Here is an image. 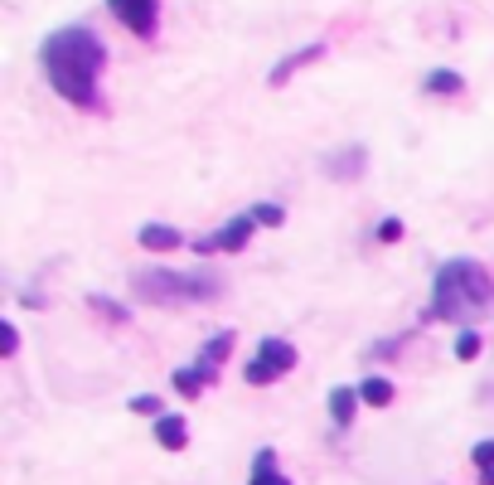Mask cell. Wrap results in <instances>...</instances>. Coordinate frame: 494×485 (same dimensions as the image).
I'll use <instances>...</instances> for the list:
<instances>
[{
	"label": "cell",
	"instance_id": "1",
	"mask_svg": "<svg viewBox=\"0 0 494 485\" xmlns=\"http://www.w3.org/2000/svg\"><path fill=\"white\" fill-rule=\"evenodd\" d=\"M39 64H44V78L54 82V92L73 107H92L97 102V74L107 64V44L92 35L88 25H68L54 29L39 49Z\"/></svg>",
	"mask_w": 494,
	"mask_h": 485
},
{
	"label": "cell",
	"instance_id": "2",
	"mask_svg": "<svg viewBox=\"0 0 494 485\" xmlns=\"http://www.w3.org/2000/svg\"><path fill=\"white\" fill-rule=\"evenodd\" d=\"M490 306H494V277L475 257H451V262L436 267L427 321H456L460 330H470V321H480Z\"/></svg>",
	"mask_w": 494,
	"mask_h": 485
},
{
	"label": "cell",
	"instance_id": "3",
	"mask_svg": "<svg viewBox=\"0 0 494 485\" xmlns=\"http://www.w3.org/2000/svg\"><path fill=\"white\" fill-rule=\"evenodd\" d=\"M131 292L146 306H199V301H219L223 282L213 272H170V267H146L131 277Z\"/></svg>",
	"mask_w": 494,
	"mask_h": 485
},
{
	"label": "cell",
	"instance_id": "4",
	"mask_svg": "<svg viewBox=\"0 0 494 485\" xmlns=\"http://www.w3.org/2000/svg\"><path fill=\"white\" fill-rule=\"evenodd\" d=\"M286 369H296V345H291V340H272V335H266L262 345H257V359L243 369V379H247V384H276Z\"/></svg>",
	"mask_w": 494,
	"mask_h": 485
},
{
	"label": "cell",
	"instance_id": "5",
	"mask_svg": "<svg viewBox=\"0 0 494 485\" xmlns=\"http://www.w3.org/2000/svg\"><path fill=\"white\" fill-rule=\"evenodd\" d=\"M252 229H257L252 214H238V219H228L213 239H194V253H238V247L252 239Z\"/></svg>",
	"mask_w": 494,
	"mask_h": 485
},
{
	"label": "cell",
	"instance_id": "6",
	"mask_svg": "<svg viewBox=\"0 0 494 485\" xmlns=\"http://www.w3.org/2000/svg\"><path fill=\"white\" fill-rule=\"evenodd\" d=\"M107 5H112V15H117L136 39H151V35H156V20H160L156 0H107Z\"/></svg>",
	"mask_w": 494,
	"mask_h": 485
},
{
	"label": "cell",
	"instance_id": "7",
	"mask_svg": "<svg viewBox=\"0 0 494 485\" xmlns=\"http://www.w3.org/2000/svg\"><path fill=\"white\" fill-rule=\"evenodd\" d=\"M320 54H325V44H305V49H296V54H286L282 64H276L272 74H266V82H272V88H286V78H291L296 68H305L311 59H320Z\"/></svg>",
	"mask_w": 494,
	"mask_h": 485
},
{
	"label": "cell",
	"instance_id": "8",
	"mask_svg": "<svg viewBox=\"0 0 494 485\" xmlns=\"http://www.w3.org/2000/svg\"><path fill=\"white\" fill-rule=\"evenodd\" d=\"M325 175H335V180H359V175H364V146L335 151V156L325 160Z\"/></svg>",
	"mask_w": 494,
	"mask_h": 485
},
{
	"label": "cell",
	"instance_id": "9",
	"mask_svg": "<svg viewBox=\"0 0 494 485\" xmlns=\"http://www.w3.org/2000/svg\"><path fill=\"white\" fill-rule=\"evenodd\" d=\"M213 374H219V369L199 359V364H189V369H174V388H180L184 398H194L199 388H209V384H213Z\"/></svg>",
	"mask_w": 494,
	"mask_h": 485
},
{
	"label": "cell",
	"instance_id": "10",
	"mask_svg": "<svg viewBox=\"0 0 494 485\" xmlns=\"http://www.w3.org/2000/svg\"><path fill=\"white\" fill-rule=\"evenodd\" d=\"M156 442H160L165 451H180L184 442H189V427H184V418H174V412L156 418Z\"/></svg>",
	"mask_w": 494,
	"mask_h": 485
},
{
	"label": "cell",
	"instance_id": "11",
	"mask_svg": "<svg viewBox=\"0 0 494 485\" xmlns=\"http://www.w3.org/2000/svg\"><path fill=\"white\" fill-rule=\"evenodd\" d=\"M180 229H170V223H146L141 229V247H151V253H170V247H180Z\"/></svg>",
	"mask_w": 494,
	"mask_h": 485
},
{
	"label": "cell",
	"instance_id": "12",
	"mask_svg": "<svg viewBox=\"0 0 494 485\" xmlns=\"http://www.w3.org/2000/svg\"><path fill=\"white\" fill-rule=\"evenodd\" d=\"M247 485H291V481L282 476V471H276V451H272V447L257 451V461H252V481H247Z\"/></svg>",
	"mask_w": 494,
	"mask_h": 485
},
{
	"label": "cell",
	"instance_id": "13",
	"mask_svg": "<svg viewBox=\"0 0 494 485\" xmlns=\"http://www.w3.org/2000/svg\"><path fill=\"white\" fill-rule=\"evenodd\" d=\"M354 408H359V388H335V394H329V418H335V427H349V422H354Z\"/></svg>",
	"mask_w": 494,
	"mask_h": 485
},
{
	"label": "cell",
	"instance_id": "14",
	"mask_svg": "<svg viewBox=\"0 0 494 485\" xmlns=\"http://www.w3.org/2000/svg\"><path fill=\"white\" fill-rule=\"evenodd\" d=\"M421 88H427V92H436V98H451V92H460V88H466V78H460V74H451V68H431V74L421 78Z\"/></svg>",
	"mask_w": 494,
	"mask_h": 485
},
{
	"label": "cell",
	"instance_id": "15",
	"mask_svg": "<svg viewBox=\"0 0 494 485\" xmlns=\"http://www.w3.org/2000/svg\"><path fill=\"white\" fill-rule=\"evenodd\" d=\"M359 398L374 403V408H388L393 403V384H388V379H364V384H359Z\"/></svg>",
	"mask_w": 494,
	"mask_h": 485
},
{
	"label": "cell",
	"instance_id": "16",
	"mask_svg": "<svg viewBox=\"0 0 494 485\" xmlns=\"http://www.w3.org/2000/svg\"><path fill=\"white\" fill-rule=\"evenodd\" d=\"M228 349H233V330H223V335H213L209 345L199 349V359H204V364H213V369H219L223 359H228Z\"/></svg>",
	"mask_w": 494,
	"mask_h": 485
},
{
	"label": "cell",
	"instance_id": "17",
	"mask_svg": "<svg viewBox=\"0 0 494 485\" xmlns=\"http://www.w3.org/2000/svg\"><path fill=\"white\" fill-rule=\"evenodd\" d=\"M475 466H480V481L494 485V442H480L475 447Z\"/></svg>",
	"mask_w": 494,
	"mask_h": 485
},
{
	"label": "cell",
	"instance_id": "18",
	"mask_svg": "<svg viewBox=\"0 0 494 485\" xmlns=\"http://www.w3.org/2000/svg\"><path fill=\"white\" fill-rule=\"evenodd\" d=\"M480 355V335L475 330H460L456 335V359H475Z\"/></svg>",
	"mask_w": 494,
	"mask_h": 485
},
{
	"label": "cell",
	"instance_id": "19",
	"mask_svg": "<svg viewBox=\"0 0 494 485\" xmlns=\"http://www.w3.org/2000/svg\"><path fill=\"white\" fill-rule=\"evenodd\" d=\"M252 219H257V223H272V229H276V223H282L286 214H282V204H257Z\"/></svg>",
	"mask_w": 494,
	"mask_h": 485
},
{
	"label": "cell",
	"instance_id": "20",
	"mask_svg": "<svg viewBox=\"0 0 494 485\" xmlns=\"http://www.w3.org/2000/svg\"><path fill=\"white\" fill-rule=\"evenodd\" d=\"M403 239V219H383L378 223V243H398Z\"/></svg>",
	"mask_w": 494,
	"mask_h": 485
},
{
	"label": "cell",
	"instance_id": "21",
	"mask_svg": "<svg viewBox=\"0 0 494 485\" xmlns=\"http://www.w3.org/2000/svg\"><path fill=\"white\" fill-rule=\"evenodd\" d=\"M131 412H151V418H165V412H160V398H151V394L131 398Z\"/></svg>",
	"mask_w": 494,
	"mask_h": 485
},
{
	"label": "cell",
	"instance_id": "22",
	"mask_svg": "<svg viewBox=\"0 0 494 485\" xmlns=\"http://www.w3.org/2000/svg\"><path fill=\"white\" fill-rule=\"evenodd\" d=\"M0 349H5V355H15V349H19V330L10 325V321L0 325Z\"/></svg>",
	"mask_w": 494,
	"mask_h": 485
},
{
	"label": "cell",
	"instance_id": "23",
	"mask_svg": "<svg viewBox=\"0 0 494 485\" xmlns=\"http://www.w3.org/2000/svg\"><path fill=\"white\" fill-rule=\"evenodd\" d=\"M92 306H97V311H107L112 321H127V311H121L117 301H107V296H92Z\"/></svg>",
	"mask_w": 494,
	"mask_h": 485
}]
</instances>
